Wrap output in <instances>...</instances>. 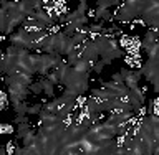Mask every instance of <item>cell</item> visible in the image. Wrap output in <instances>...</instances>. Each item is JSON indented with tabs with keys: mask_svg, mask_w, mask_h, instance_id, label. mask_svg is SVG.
I'll use <instances>...</instances> for the list:
<instances>
[{
	"mask_svg": "<svg viewBox=\"0 0 159 155\" xmlns=\"http://www.w3.org/2000/svg\"><path fill=\"white\" fill-rule=\"evenodd\" d=\"M94 41L98 45V53H99V58L104 59V61H114V59L121 58L124 51L123 48L119 46L118 40L113 38V37H104V35H99V37L94 38Z\"/></svg>",
	"mask_w": 159,
	"mask_h": 155,
	"instance_id": "1",
	"label": "cell"
},
{
	"mask_svg": "<svg viewBox=\"0 0 159 155\" xmlns=\"http://www.w3.org/2000/svg\"><path fill=\"white\" fill-rule=\"evenodd\" d=\"M144 2L141 0H133V2H123L119 7L118 13L114 15V20L119 23H129L136 18H141V12H143Z\"/></svg>",
	"mask_w": 159,
	"mask_h": 155,
	"instance_id": "2",
	"label": "cell"
},
{
	"mask_svg": "<svg viewBox=\"0 0 159 155\" xmlns=\"http://www.w3.org/2000/svg\"><path fill=\"white\" fill-rule=\"evenodd\" d=\"M63 63L61 54H47V53H37V74L42 78H47V74L53 69H57Z\"/></svg>",
	"mask_w": 159,
	"mask_h": 155,
	"instance_id": "3",
	"label": "cell"
},
{
	"mask_svg": "<svg viewBox=\"0 0 159 155\" xmlns=\"http://www.w3.org/2000/svg\"><path fill=\"white\" fill-rule=\"evenodd\" d=\"M139 73L146 78L154 86V91L159 94V61H152V59H146V63L141 64Z\"/></svg>",
	"mask_w": 159,
	"mask_h": 155,
	"instance_id": "4",
	"label": "cell"
},
{
	"mask_svg": "<svg viewBox=\"0 0 159 155\" xmlns=\"http://www.w3.org/2000/svg\"><path fill=\"white\" fill-rule=\"evenodd\" d=\"M84 61H88L91 66H94V63L98 61L99 58V53H98V45L94 40H88L86 43L83 45V56H81Z\"/></svg>",
	"mask_w": 159,
	"mask_h": 155,
	"instance_id": "5",
	"label": "cell"
},
{
	"mask_svg": "<svg viewBox=\"0 0 159 155\" xmlns=\"http://www.w3.org/2000/svg\"><path fill=\"white\" fill-rule=\"evenodd\" d=\"M119 73H121V76L124 78V84L131 89V91H134V89H138L139 86V81H141V78H143V74L139 73V69L138 71H133V69H126V68H121L119 69Z\"/></svg>",
	"mask_w": 159,
	"mask_h": 155,
	"instance_id": "6",
	"label": "cell"
},
{
	"mask_svg": "<svg viewBox=\"0 0 159 155\" xmlns=\"http://www.w3.org/2000/svg\"><path fill=\"white\" fill-rule=\"evenodd\" d=\"M157 40H159V37H157V35L152 32L151 28H149L148 32H146V35H144V37L141 38V41H139V45H141V48L144 50V51H146V50H148V48H151L154 43H157Z\"/></svg>",
	"mask_w": 159,
	"mask_h": 155,
	"instance_id": "7",
	"label": "cell"
},
{
	"mask_svg": "<svg viewBox=\"0 0 159 155\" xmlns=\"http://www.w3.org/2000/svg\"><path fill=\"white\" fill-rule=\"evenodd\" d=\"M43 93L50 99H55V84L50 83L47 78H43Z\"/></svg>",
	"mask_w": 159,
	"mask_h": 155,
	"instance_id": "8",
	"label": "cell"
},
{
	"mask_svg": "<svg viewBox=\"0 0 159 155\" xmlns=\"http://www.w3.org/2000/svg\"><path fill=\"white\" fill-rule=\"evenodd\" d=\"M121 7V3L116 2V0H99V2H96V8H104V10H108V8H111V7Z\"/></svg>",
	"mask_w": 159,
	"mask_h": 155,
	"instance_id": "9",
	"label": "cell"
},
{
	"mask_svg": "<svg viewBox=\"0 0 159 155\" xmlns=\"http://www.w3.org/2000/svg\"><path fill=\"white\" fill-rule=\"evenodd\" d=\"M28 104L27 102H20V104H17V106H13V111H15V114H17V116H27L28 114Z\"/></svg>",
	"mask_w": 159,
	"mask_h": 155,
	"instance_id": "10",
	"label": "cell"
},
{
	"mask_svg": "<svg viewBox=\"0 0 159 155\" xmlns=\"http://www.w3.org/2000/svg\"><path fill=\"white\" fill-rule=\"evenodd\" d=\"M30 131H32L30 124H20V126H17V137H18V139H23Z\"/></svg>",
	"mask_w": 159,
	"mask_h": 155,
	"instance_id": "11",
	"label": "cell"
},
{
	"mask_svg": "<svg viewBox=\"0 0 159 155\" xmlns=\"http://www.w3.org/2000/svg\"><path fill=\"white\" fill-rule=\"evenodd\" d=\"M30 91L33 94H42L43 93V78L40 79V81H35L32 86H30Z\"/></svg>",
	"mask_w": 159,
	"mask_h": 155,
	"instance_id": "12",
	"label": "cell"
},
{
	"mask_svg": "<svg viewBox=\"0 0 159 155\" xmlns=\"http://www.w3.org/2000/svg\"><path fill=\"white\" fill-rule=\"evenodd\" d=\"M42 109H43V104L35 102L33 106H30V107H28V116H38V114L42 112Z\"/></svg>",
	"mask_w": 159,
	"mask_h": 155,
	"instance_id": "13",
	"label": "cell"
},
{
	"mask_svg": "<svg viewBox=\"0 0 159 155\" xmlns=\"http://www.w3.org/2000/svg\"><path fill=\"white\" fill-rule=\"evenodd\" d=\"M47 79H48L50 83H53V84H60V78H58V73L55 71V69H53V71H50V73L47 74Z\"/></svg>",
	"mask_w": 159,
	"mask_h": 155,
	"instance_id": "14",
	"label": "cell"
},
{
	"mask_svg": "<svg viewBox=\"0 0 159 155\" xmlns=\"http://www.w3.org/2000/svg\"><path fill=\"white\" fill-rule=\"evenodd\" d=\"M106 64H108L106 61H103V59H98V61L94 63V66H93V71L96 73V74H99V73L103 71V68L106 66Z\"/></svg>",
	"mask_w": 159,
	"mask_h": 155,
	"instance_id": "15",
	"label": "cell"
},
{
	"mask_svg": "<svg viewBox=\"0 0 159 155\" xmlns=\"http://www.w3.org/2000/svg\"><path fill=\"white\" fill-rule=\"evenodd\" d=\"M13 122L17 124V126H20V124H30L27 116H17V117H13Z\"/></svg>",
	"mask_w": 159,
	"mask_h": 155,
	"instance_id": "16",
	"label": "cell"
},
{
	"mask_svg": "<svg viewBox=\"0 0 159 155\" xmlns=\"http://www.w3.org/2000/svg\"><path fill=\"white\" fill-rule=\"evenodd\" d=\"M113 81L114 83H119V84H124V78L121 76V73H114L113 74Z\"/></svg>",
	"mask_w": 159,
	"mask_h": 155,
	"instance_id": "17",
	"label": "cell"
},
{
	"mask_svg": "<svg viewBox=\"0 0 159 155\" xmlns=\"http://www.w3.org/2000/svg\"><path fill=\"white\" fill-rule=\"evenodd\" d=\"M15 155H23V147H17V149H15Z\"/></svg>",
	"mask_w": 159,
	"mask_h": 155,
	"instance_id": "18",
	"label": "cell"
},
{
	"mask_svg": "<svg viewBox=\"0 0 159 155\" xmlns=\"http://www.w3.org/2000/svg\"><path fill=\"white\" fill-rule=\"evenodd\" d=\"M0 155H7V149H5V147L0 149Z\"/></svg>",
	"mask_w": 159,
	"mask_h": 155,
	"instance_id": "19",
	"label": "cell"
}]
</instances>
